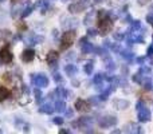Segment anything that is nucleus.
Listing matches in <instances>:
<instances>
[{"mask_svg": "<svg viewBox=\"0 0 153 134\" xmlns=\"http://www.w3.org/2000/svg\"><path fill=\"white\" fill-rule=\"evenodd\" d=\"M75 39V32L73 30H69L66 31L63 35H62V39H61V50H67L70 46L73 44Z\"/></svg>", "mask_w": 153, "mask_h": 134, "instance_id": "f257e3e1", "label": "nucleus"}, {"mask_svg": "<svg viewBox=\"0 0 153 134\" xmlns=\"http://www.w3.org/2000/svg\"><path fill=\"white\" fill-rule=\"evenodd\" d=\"M98 21H100V34L106 35L108 32L111 31V28H113V20L110 19V16L100 19Z\"/></svg>", "mask_w": 153, "mask_h": 134, "instance_id": "f03ea898", "label": "nucleus"}, {"mask_svg": "<svg viewBox=\"0 0 153 134\" xmlns=\"http://www.w3.org/2000/svg\"><path fill=\"white\" fill-rule=\"evenodd\" d=\"M31 81H32V83H34L35 86H38V87H47L48 82H50L45 74H36V75H32Z\"/></svg>", "mask_w": 153, "mask_h": 134, "instance_id": "7ed1b4c3", "label": "nucleus"}, {"mask_svg": "<svg viewBox=\"0 0 153 134\" xmlns=\"http://www.w3.org/2000/svg\"><path fill=\"white\" fill-rule=\"evenodd\" d=\"M117 121L118 119L113 115H106V117H102V118L98 119V125L101 127H111V126H116L117 125Z\"/></svg>", "mask_w": 153, "mask_h": 134, "instance_id": "20e7f679", "label": "nucleus"}, {"mask_svg": "<svg viewBox=\"0 0 153 134\" xmlns=\"http://www.w3.org/2000/svg\"><path fill=\"white\" fill-rule=\"evenodd\" d=\"M13 59L12 53L10 51V47L8 46H4V47L0 50V61L3 62L4 64H10Z\"/></svg>", "mask_w": 153, "mask_h": 134, "instance_id": "39448f33", "label": "nucleus"}, {"mask_svg": "<svg viewBox=\"0 0 153 134\" xmlns=\"http://www.w3.org/2000/svg\"><path fill=\"white\" fill-rule=\"evenodd\" d=\"M79 46H81V51L82 54H91L94 51V46L91 43L87 42V38H81L79 40Z\"/></svg>", "mask_w": 153, "mask_h": 134, "instance_id": "423d86ee", "label": "nucleus"}, {"mask_svg": "<svg viewBox=\"0 0 153 134\" xmlns=\"http://www.w3.org/2000/svg\"><path fill=\"white\" fill-rule=\"evenodd\" d=\"M137 118H138V121H140V122L151 121V110H149V109L145 106L144 109H141V110L137 111Z\"/></svg>", "mask_w": 153, "mask_h": 134, "instance_id": "0eeeda50", "label": "nucleus"}, {"mask_svg": "<svg viewBox=\"0 0 153 134\" xmlns=\"http://www.w3.org/2000/svg\"><path fill=\"white\" fill-rule=\"evenodd\" d=\"M58 59H59V54L56 53V51H50V53L47 54V56H46V61H47V63L50 64V67H55L56 63H58Z\"/></svg>", "mask_w": 153, "mask_h": 134, "instance_id": "6e6552de", "label": "nucleus"}, {"mask_svg": "<svg viewBox=\"0 0 153 134\" xmlns=\"http://www.w3.org/2000/svg\"><path fill=\"white\" fill-rule=\"evenodd\" d=\"M75 109L81 113H87L90 111V105L87 101H83V99H76L75 101Z\"/></svg>", "mask_w": 153, "mask_h": 134, "instance_id": "1a4fd4ad", "label": "nucleus"}, {"mask_svg": "<svg viewBox=\"0 0 153 134\" xmlns=\"http://www.w3.org/2000/svg\"><path fill=\"white\" fill-rule=\"evenodd\" d=\"M85 8H86V4H85L83 1H78V3H73V4L69 5V11L71 13H78V12H82V11H85Z\"/></svg>", "mask_w": 153, "mask_h": 134, "instance_id": "9d476101", "label": "nucleus"}, {"mask_svg": "<svg viewBox=\"0 0 153 134\" xmlns=\"http://www.w3.org/2000/svg\"><path fill=\"white\" fill-rule=\"evenodd\" d=\"M125 132L126 133H133V134H141L143 133V127L141 126H138L137 124H133V122H130V124H128V125H125Z\"/></svg>", "mask_w": 153, "mask_h": 134, "instance_id": "9b49d317", "label": "nucleus"}, {"mask_svg": "<svg viewBox=\"0 0 153 134\" xmlns=\"http://www.w3.org/2000/svg\"><path fill=\"white\" fill-rule=\"evenodd\" d=\"M43 42V36H40V35H35L32 34L31 36H28L26 39V43L28 46H35V44H39V43Z\"/></svg>", "mask_w": 153, "mask_h": 134, "instance_id": "f8f14e48", "label": "nucleus"}, {"mask_svg": "<svg viewBox=\"0 0 153 134\" xmlns=\"http://www.w3.org/2000/svg\"><path fill=\"white\" fill-rule=\"evenodd\" d=\"M34 58H35V51L34 50H24L23 54H22V61L26 62V63L32 62Z\"/></svg>", "mask_w": 153, "mask_h": 134, "instance_id": "ddd939ff", "label": "nucleus"}, {"mask_svg": "<svg viewBox=\"0 0 153 134\" xmlns=\"http://www.w3.org/2000/svg\"><path fill=\"white\" fill-rule=\"evenodd\" d=\"M54 106L51 105V103H45V105H42L39 107V113H42V114H53L54 113Z\"/></svg>", "mask_w": 153, "mask_h": 134, "instance_id": "4468645a", "label": "nucleus"}, {"mask_svg": "<svg viewBox=\"0 0 153 134\" xmlns=\"http://www.w3.org/2000/svg\"><path fill=\"white\" fill-rule=\"evenodd\" d=\"M76 71H78V68H76V66L73 63H69L65 66V73H66V75H69V76H74L76 74Z\"/></svg>", "mask_w": 153, "mask_h": 134, "instance_id": "2eb2a0df", "label": "nucleus"}, {"mask_svg": "<svg viewBox=\"0 0 153 134\" xmlns=\"http://www.w3.org/2000/svg\"><path fill=\"white\" fill-rule=\"evenodd\" d=\"M54 94H55L58 98H67V97H69L70 93L67 91L66 89H63L62 86H58V87L55 89V91H54Z\"/></svg>", "mask_w": 153, "mask_h": 134, "instance_id": "dca6fc26", "label": "nucleus"}, {"mask_svg": "<svg viewBox=\"0 0 153 134\" xmlns=\"http://www.w3.org/2000/svg\"><path fill=\"white\" fill-rule=\"evenodd\" d=\"M35 7H39L40 8V12L42 13H46L48 10V0H38Z\"/></svg>", "mask_w": 153, "mask_h": 134, "instance_id": "f3484780", "label": "nucleus"}, {"mask_svg": "<svg viewBox=\"0 0 153 134\" xmlns=\"http://www.w3.org/2000/svg\"><path fill=\"white\" fill-rule=\"evenodd\" d=\"M121 56L125 59L126 62H132L134 59V54L129 50H121Z\"/></svg>", "mask_w": 153, "mask_h": 134, "instance_id": "a211bd4d", "label": "nucleus"}, {"mask_svg": "<svg viewBox=\"0 0 153 134\" xmlns=\"http://www.w3.org/2000/svg\"><path fill=\"white\" fill-rule=\"evenodd\" d=\"M54 109H55L58 113H65V110H66V103H65V101L58 99L55 102V106H54Z\"/></svg>", "mask_w": 153, "mask_h": 134, "instance_id": "6ab92c4d", "label": "nucleus"}, {"mask_svg": "<svg viewBox=\"0 0 153 134\" xmlns=\"http://www.w3.org/2000/svg\"><path fill=\"white\" fill-rule=\"evenodd\" d=\"M140 30H141V21L140 20H132L129 31L130 32H138Z\"/></svg>", "mask_w": 153, "mask_h": 134, "instance_id": "aec40b11", "label": "nucleus"}, {"mask_svg": "<svg viewBox=\"0 0 153 134\" xmlns=\"http://www.w3.org/2000/svg\"><path fill=\"white\" fill-rule=\"evenodd\" d=\"M106 79V75L102 73H98L94 75V78H93V82H94V84H101L103 81Z\"/></svg>", "mask_w": 153, "mask_h": 134, "instance_id": "412c9836", "label": "nucleus"}, {"mask_svg": "<svg viewBox=\"0 0 153 134\" xmlns=\"http://www.w3.org/2000/svg\"><path fill=\"white\" fill-rule=\"evenodd\" d=\"M10 90L5 89V87H0V102H3V101H5L8 97H10Z\"/></svg>", "mask_w": 153, "mask_h": 134, "instance_id": "4be33fe9", "label": "nucleus"}, {"mask_svg": "<svg viewBox=\"0 0 153 134\" xmlns=\"http://www.w3.org/2000/svg\"><path fill=\"white\" fill-rule=\"evenodd\" d=\"M83 70H85V73L87 74V75H91L93 74V70H94V62L93 61H89L86 64L83 66Z\"/></svg>", "mask_w": 153, "mask_h": 134, "instance_id": "5701e85b", "label": "nucleus"}, {"mask_svg": "<svg viewBox=\"0 0 153 134\" xmlns=\"http://www.w3.org/2000/svg\"><path fill=\"white\" fill-rule=\"evenodd\" d=\"M103 61L106 62V70H108V71H110V73H111V71H114V70H116V64H114V62L111 61L110 58H108V59H103Z\"/></svg>", "mask_w": 153, "mask_h": 134, "instance_id": "b1692460", "label": "nucleus"}, {"mask_svg": "<svg viewBox=\"0 0 153 134\" xmlns=\"http://www.w3.org/2000/svg\"><path fill=\"white\" fill-rule=\"evenodd\" d=\"M32 11H34V7H32V5H27V7L22 11V18L24 19V18H27V16H30L32 13Z\"/></svg>", "mask_w": 153, "mask_h": 134, "instance_id": "393cba45", "label": "nucleus"}, {"mask_svg": "<svg viewBox=\"0 0 153 134\" xmlns=\"http://www.w3.org/2000/svg\"><path fill=\"white\" fill-rule=\"evenodd\" d=\"M34 95H35V101H36V103H40V102H42L43 94H42V91H40V87H38V89H35Z\"/></svg>", "mask_w": 153, "mask_h": 134, "instance_id": "a878e982", "label": "nucleus"}, {"mask_svg": "<svg viewBox=\"0 0 153 134\" xmlns=\"http://www.w3.org/2000/svg\"><path fill=\"white\" fill-rule=\"evenodd\" d=\"M114 105L118 106L120 110H124V109H126L128 106H129V102H128V101H116Z\"/></svg>", "mask_w": 153, "mask_h": 134, "instance_id": "bb28decb", "label": "nucleus"}, {"mask_svg": "<svg viewBox=\"0 0 153 134\" xmlns=\"http://www.w3.org/2000/svg\"><path fill=\"white\" fill-rule=\"evenodd\" d=\"M143 78H144V75L141 73H137V74H134V75H133V82H134V83H138V84H141L143 83Z\"/></svg>", "mask_w": 153, "mask_h": 134, "instance_id": "cd10ccee", "label": "nucleus"}, {"mask_svg": "<svg viewBox=\"0 0 153 134\" xmlns=\"http://www.w3.org/2000/svg\"><path fill=\"white\" fill-rule=\"evenodd\" d=\"M138 73H141L144 76H148V75H151L152 70H151V67H148V66H141V68H140V71H138Z\"/></svg>", "mask_w": 153, "mask_h": 134, "instance_id": "c85d7f7f", "label": "nucleus"}, {"mask_svg": "<svg viewBox=\"0 0 153 134\" xmlns=\"http://www.w3.org/2000/svg\"><path fill=\"white\" fill-rule=\"evenodd\" d=\"M1 79H3V82H4V83H7V84L12 83V75H11L10 73H5V74H3Z\"/></svg>", "mask_w": 153, "mask_h": 134, "instance_id": "c756f323", "label": "nucleus"}, {"mask_svg": "<svg viewBox=\"0 0 153 134\" xmlns=\"http://www.w3.org/2000/svg\"><path fill=\"white\" fill-rule=\"evenodd\" d=\"M141 84L144 86V89H145V90H152L153 89V83H152V79L151 78H148L146 81H144Z\"/></svg>", "mask_w": 153, "mask_h": 134, "instance_id": "7c9ffc66", "label": "nucleus"}, {"mask_svg": "<svg viewBox=\"0 0 153 134\" xmlns=\"http://www.w3.org/2000/svg\"><path fill=\"white\" fill-rule=\"evenodd\" d=\"M94 19V11H91V12H89L86 16H85V19H83V23L85 24H89V23H91V20Z\"/></svg>", "mask_w": 153, "mask_h": 134, "instance_id": "2f4dec72", "label": "nucleus"}, {"mask_svg": "<svg viewBox=\"0 0 153 134\" xmlns=\"http://www.w3.org/2000/svg\"><path fill=\"white\" fill-rule=\"evenodd\" d=\"M109 13L110 12H108V11H105V10H100L98 11V20H100V19H103V18H108Z\"/></svg>", "mask_w": 153, "mask_h": 134, "instance_id": "473e14b6", "label": "nucleus"}, {"mask_svg": "<svg viewBox=\"0 0 153 134\" xmlns=\"http://www.w3.org/2000/svg\"><path fill=\"white\" fill-rule=\"evenodd\" d=\"M113 38L117 40V42H121V40L125 38V35H124V34H121V32H114Z\"/></svg>", "mask_w": 153, "mask_h": 134, "instance_id": "72a5a7b5", "label": "nucleus"}, {"mask_svg": "<svg viewBox=\"0 0 153 134\" xmlns=\"http://www.w3.org/2000/svg\"><path fill=\"white\" fill-rule=\"evenodd\" d=\"M110 48H111V51H114V53H121V46L118 44V43H116V44H110Z\"/></svg>", "mask_w": 153, "mask_h": 134, "instance_id": "f704fd0d", "label": "nucleus"}, {"mask_svg": "<svg viewBox=\"0 0 153 134\" xmlns=\"http://www.w3.org/2000/svg\"><path fill=\"white\" fill-rule=\"evenodd\" d=\"M54 81H55L56 83H62V82H63V78H62V75L59 73H54Z\"/></svg>", "mask_w": 153, "mask_h": 134, "instance_id": "c9c22d12", "label": "nucleus"}, {"mask_svg": "<svg viewBox=\"0 0 153 134\" xmlns=\"http://www.w3.org/2000/svg\"><path fill=\"white\" fill-rule=\"evenodd\" d=\"M11 32L8 30H0V38H10Z\"/></svg>", "mask_w": 153, "mask_h": 134, "instance_id": "e433bc0d", "label": "nucleus"}, {"mask_svg": "<svg viewBox=\"0 0 153 134\" xmlns=\"http://www.w3.org/2000/svg\"><path fill=\"white\" fill-rule=\"evenodd\" d=\"M87 35H89V36H97V35H98V30L89 28V30H87Z\"/></svg>", "mask_w": 153, "mask_h": 134, "instance_id": "4c0bfd02", "label": "nucleus"}, {"mask_svg": "<svg viewBox=\"0 0 153 134\" xmlns=\"http://www.w3.org/2000/svg\"><path fill=\"white\" fill-rule=\"evenodd\" d=\"M63 121H65V119L62 118V117H55V118H53V122L55 125H62V124H63Z\"/></svg>", "mask_w": 153, "mask_h": 134, "instance_id": "58836bf2", "label": "nucleus"}, {"mask_svg": "<svg viewBox=\"0 0 153 134\" xmlns=\"http://www.w3.org/2000/svg\"><path fill=\"white\" fill-rule=\"evenodd\" d=\"M144 107H145V103H144L143 102V101H138V102L137 103H136V110H141V109H144Z\"/></svg>", "mask_w": 153, "mask_h": 134, "instance_id": "ea45409f", "label": "nucleus"}, {"mask_svg": "<svg viewBox=\"0 0 153 134\" xmlns=\"http://www.w3.org/2000/svg\"><path fill=\"white\" fill-rule=\"evenodd\" d=\"M145 59H146V56H138V58L136 59V62H137V64H144Z\"/></svg>", "mask_w": 153, "mask_h": 134, "instance_id": "a19ab883", "label": "nucleus"}, {"mask_svg": "<svg viewBox=\"0 0 153 134\" xmlns=\"http://www.w3.org/2000/svg\"><path fill=\"white\" fill-rule=\"evenodd\" d=\"M146 21L153 27V15L152 13H148V15H146Z\"/></svg>", "mask_w": 153, "mask_h": 134, "instance_id": "79ce46f5", "label": "nucleus"}, {"mask_svg": "<svg viewBox=\"0 0 153 134\" xmlns=\"http://www.w3.org/2000/svg\"><path fill=\"white\" fill-rule=\"evenodd\" d=\"M65 113H66V117H69V118H71V117L74 115V111H73L71 109H66V110H65Z\"/></svg>", "mask_w": 153, "mask_h": 134, "instance_id": "37998d69", "label": "nucleus"}, {"mask_svg": "<svg viewBox=\"0 0 153 134\" xmlns=\"http://www.w3.org/2000/svg\"><path fill=\"white\" fill-rule=\"evenodd\" d=\"M146 55H148V56H152L153 55V43L148 47V50H146Z\"/></svg>", "mask_w": 153, "mask_h": 134, "instance_id": "c03bdc74", "label": "nucleus"}, {"mask_svg": "<svg viewBox=\"0 0 153 134\" xmlns=\"http://www.w3.org/2000/svg\"><path fill=\"white\" fill-rule=\"evenodd\" d=\"M22 90H23L24 94H30V89H28V86H26V84H23V86H22Z\"/></svg>", "mask_w": 153, "mask_h": 134, "instance_id": "a18cd8bd", "label": "nucleus"}, {"mask_svg": "<svg viewBox=\"0 0 153 134\" xmlns=\"http://www.w3.org/2000/svg\"><path fill=\"white\" fill-rule=\"evenodd\" d=\"M74 53H69V55H66V61H71V59H74Z\"/></svg>", "mask_w": 153, "mask_h": 134, "instance_id": "49530a36", "label": "nucleus"}, {"mask_svg": "<svg viewBox=\"0 0 153 134\" xmlns=\"http://www.w3.org/2000/svg\"><path fill=\"white\" fill-rule=\"evenodd\" d=\"M59 133H61V134H70V130H66V129H61V130H59Z\"/></svg>", "mask_w": 153, "mask_h": 134, "instance_id": "de8ad7c7", "label": "nucleus"}, {"mask_svg": "<svg viewBox=\"0 0 153 134\" xmlns=\"http://www.w3.org/2000/svg\"><path fill=\"white\" fill-rule=\"evenodd\" d=\"M111 133H113V134H116V133H121V130H113Z\"/></svg>", "mask_w": 153, "mask_h": 134, "instance_id": "09e8293b", "label": "nucleus"}, {"mask_svg": "<svg viewBox=\"0 0 153 134\" xmlns=\"http://www.w3.org/2000/svg\"><path fill=\"white\" fill-rule=\"evenodd\" d=\"M94 1H95V3H101V1H102V0H94Z\"/></svg>", "mask_w": 153, "mask_h": 134, "instance_id": "8fccbe9b", "label": "nucleus"}, {"mask_svg": "<svg viewBox=\"0 0 153 134\" xmlns=\"http://www.w3.org/2000/svg\"><path fill=\"white\" fill-rule=\"evenodd\" d=\"M5 1V0H0V3H4Z\"/></svg>", "mask_w": 153, "mask_h": 134, "instance_id": "3c124183", "label": "nucleus"}, {"mask_svg": "<svg viewBox=\"0 0 153 134\" xmlns=\"http://www.w3.org/2000/svg\"><path fill=\"white\" fill-rule=\"evenodd\" d=\"M12 1H13V3H16V1H19V0H12Z\"/></svg>", "mask_w": 153, "mask_h": 134, "instance_id": "603ef678", "label": "nucleus"}, {"mask_svg": "<svg viewBox=\"0 0 153 134\" xmlns=\"http://www.w3.org/2000/svg\"><path fill=\"white\" fill-rule=\"evenodd\" d=\"M151 63H152V64H153V58H152V59H151Z\"/></svg>", "mask_w": 153, "mask_h": 134, "instance_id": "864d4df0", "label": "nucleus"}, {"mask_svg": "<svg viewBox=\"0 0 153 134\" xmlns=\"http://www.w3.org/2000/svg\"><path fill=\"white\" fill-rule=\"evenodd\" d=\"M62 1H67V0H62Z\"/></svg>", "mask_w": 153, "mask_h": 134, "instance_id": "5fc2aeb1", "label": "nucleus"}]
</instances>
